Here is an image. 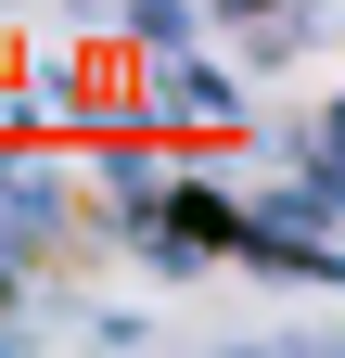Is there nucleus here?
<instances>
[{
	"label": "nucleus",
	"mask_w": 345,
	"mask_h": 358,
	"mask_svg": "<svg viewBox=\"0 0 345 358\" xmlns=\"http://www.w3.org/2000/svg\"><path fill=\"white\" fill-rule=\"evenodd\" d=\"M115 243L141 256L154 282H218V268H243V192H218V166L179 154L154 205H128V217H115Z\"/></svg>",
	"instance_id": "1"
},
{
	"label": "nucleus",
	"mask_w": 345,
	"mask_h": 358,
	"mask_svg": "<svg viewBox=\"0 0 345 358\" xmlns=\"http://www.w3.org/2000/svg\"><path fill=\"white\" fill-rule=\"evenodd\" d=\"M141 64V115L179 128V141H256V90L218 38H166V52H128Z\"/></svg>",
	"instance_id": "2"
},
{
	"label": "nucleus",
	"mask_w": 345,
	"mask_h": 358,
	"mask_svg": "<svg viewBox=\"0 0 345 358\" xmlns=\"http://www.w3.org/2000/svg\"><path fill=\"white\" fill-rule=\"evenodd\" d=\"M192 13H205V38H230V64H256V77L307 64L320 38H332L320 0H192Z\"/></svg>",
	"instance_id": "3"
}]
</instances>
